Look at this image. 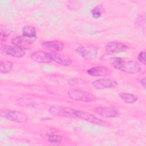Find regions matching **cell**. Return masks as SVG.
Returning <instances> with one entry per match:
<instances>
[{
  "label": "cell",
  "mask_w": 146,
  "mask_h": 146,
  "mask_svg": "<svg viewBox=\"0 0 146 146\" xmlns=\"http://www.w3.org/2000/svg\"><path fill=\"white\" fill-rule=\"evenodd\" d=\"M1 51L2 52L14 58H22L25 55V50L15 45L1 44Z\"/></svg>",
  "instance_id": "8992f818"
},
{
  "label": "cell",
  "mask_w": 146,
  "mask_h": 146,
  "mask_svg": "<svg viewBox=\"0 0 146 146\" xmlns=\"http://www.w3.org/2000/svg\"><path fill=\"white\" fill-rule=\"evenodd\" d=\"M120 98L125 102L127 103H134L137 101L138 98L136 95L126 92H121L119 94Z\"/></svg>",
  "instance_id": "ac0fdd59"
},
{
  "label": "cell",
  "mask_w": 146,
  "mask_h": 146,
  "mask_svg": "<svg viewBox=\"0 0 146 146\" xmlns=\"http://www.w3.org/2000/svg\"><path fill=\"white\" fill-rule=\"evenodd\" d=\"M103 12V7L98 5L93 7L91 10V14L93 18H98L101 17Z\"/></svg>",
  "instance_id": "d6986e66"
},
{
  "label": "cell",
  "mask_w": 146,
  "mask_h": 146,
  "mask_svg": "<svg viewBox=\"0 0 146 146\" xmlns=\"http://www.w3.org/2000/svg\"><path fill=\"white\" fill-rule=\"evenodd\" d=\"M138 60L143 64H145V52L144 51H141L137 57Z\"/></svg>",
  "instance_id": "7402d4cb"
},
{
  "label": "cell",
  "mask_w": 146,
  "mask_h": 146,
  "mask_svg": "<svg viewBox=\"0 0 146 146\" xmlns=\"http://www.w3.org/2000/svg\"><path fill=\"white\" fill-rule=\"evenodd\" d=\"M112 66L116 70L128 74H137L141 70L139 63L136 60H125L121 58H115L112 62Z\"/></svg>",
  "instance_id": "6da1fadb"
},
{
  "label": "cell",
  "mask_w": 146,
  "mask_h": 146,
  "mask_svg": "<svg viewBox=\"0 0 146 146\" xmlns=\"http://www.w3.org/2000/svg\"><path fill=\"white\" fill-rule=\"evenodd\" d=\"M13 63L8 60H1L0 62V71L1 73L7 74L11 71Z\"/></svg>",
  "instance_id": "e0dca14e"
},
{
  "label": "cell",
  "mask_w": 146,
  "mask_h": 146,
  "mask_svg": "<svg viewBox=\"0 0 146 146\" xmlns=\"http://www.w3.org/2000/svg\"><path fill=\"white\" fill-rule=\"evenodd\" d=\"M11 42L14 45L18 46L25 50L29 48L33 43V42L30 39L27 38L22 35L14 37L11 39Z\"/></svg>",
  "instance_id": "4fadbf2b"
},
{
  "label": "cell",
  "mask_w": 146,
  "mask_h": 146,
  "mask_svg": "<svg viewBox=\"0 0 146 146\" xmlns=\"http://www.w3.org/2000/svg\"><path fill=\"white\" fill-rule=\"evenodd\" d=\"M140 83L141 84V86L143 87H145V78H144L143 79H141V82H140Z\"/></svg>",
  "instance_id": "603a6c76"
},
{
  "label": "cell",
  "mask_w": 146,
  "mask_h": 146,
  "mask_svg": "<svg viewBox=\"0 0 146 146\" xmlns=\"http://www.w3.org/2000/svg\"><path fill=\"white\" fill-rule=\"evenodd\" d=\"M1 115L9 120L18 123H25L28 119L25 113L15 110H1Z\"/></svg>",
  "instance_id": "277c9868"
},
{
  "label": "cell",
  "mask_w": 146,
  "mask_h": 146,
  "mask_svg": "<svg viewBox=\"0 0 146 146\" xmlns=\"http://www.w3.org/2000/svg\"><path fill=\"white\" fill-rule=\"evenodd\" d=\"M117 84L116 81L110 78H100L94 80L92 83V87L98 90H103L115 87Z\"/></svg>",
  "instance_id": "9c48e42d"
},
{
  "label": "cell",
  "mask_w": 146,
  "mask_h": 146,
  "mask_svg": "<svg viewBox=\"0 0 146 146\" xmlns=\"http://www.w3.org/2000/svg\"><path fill=\"white\" fill-rule=\"evenodd\" d=\"M74 117L102 127H108L110 124L108 121L100 119L94 115L86 111L75 110Z\"/></svg>",
  "instance_id": "7a4b0ae2"
},
{
  "label": "cell",
  "mask_w": 146,
  "mask_h": 146,
  "mask_svg": "<svg viewBox=\"0 0 146 146\" xmlns=\"http://www.w3.org/2000/svg\"><path fill=\"white\" fill-rule=\"evenodd\" d=\"M42 47L52 53H57L63 49L64 44L59 40H47L42 42Z\"/></svg>",
  "instance_id": "7c38bea8"
},
{
  "label": "cell",
  "mask_w": 146,
  "mask_h": 146,
  "mask_svg": "<svg viewBox=\"0 0 146 146\" xmlns=\"http://www.w3.org/2000/svg\"><path fill=\"white\" fill-rule=\"evenodd\" d=\"M127 48V45L117 41L109 42L106 45V50L108 54L121 52L125 51Z\"/></svg>",
  "instance_id": "30bf717a"
},
{
  "label": "cell",
  "mask_w": 146,
  "mask_h": 146,
  "mask_svg": "<svg viewBox=\"0 0 146 146\" xmlns=\"http://www.w3.org/2000/svg\"><path fill=\"white\" fill-rule=\"evenodd\" d=\"M31 58L35 62L39 63H49L52 62L50 52L42 50L34 51L31 54Z\"/></svg>",
  "instance_id": "8fae6325"
},
{
  "label": "cell",
  "mask_w": 146,
  "mask_h": 146,
  "mask_svg": "<svg viewBox=\"0 0 146 146\" xmlns=\"http://www.w3.org/2000/svg\"><path fill=\"white\" fill-rule=\"evenodd\" d=\"M22 35L27 38L33 39L36 38V31L34 26L30 25H25L22 27Z\"/></svg>",
  "instance_id": "2e32d148"
},
{
  "label": "cell",
  "mask_w": 146,
  "mask_h": 146,
  "mask_svg": "<svg viewBox=\"0 0 146 146\" xmlns=\"http://www.w3.org/2000/svg\"><path fill=\"white\" fill-rule=\"evenodd\" d=\"M76 52L80 56L88 60H94L98 55L97 48L91 45L80 46L76 49Z\"/></svg>",
  "instance_id": "5b68a950"
},
{
  "label": "cell",
  "mask_w": 146,
  "mask_h": 146,
  "mask_svg": "<svg viewBox=\"0 0 146 146\" xmlns=\"http://www.w3.org/2000/svg\"><path fill=\"white\" fill-rule=\"evenodd\" d=\"M50 114L54 116H60L64 117H74L75 110L69 107H51L49 110Z\"/></svg>",
  "instance_id": "ba28073f"
},
{
  "label": "cell",
  "mask_w": 146,
  "mask_h": 146,
  "mask_svg": "<svg viewBox=\"0 0 146 146\" xmlns=\"http://www.w3.org/2000/svg\"><path fill=\"white\" fill-rule=\"evenodd\" d=\"M95 112L103 117H116L119 115V110L115 107L99 106L95 108Z\"/></svg>",
  "instance_id": "52a82bcc"
},
{
  "label": "cell",
  "mask_w": 146,
  "mask_h": 146,
  "mask_svg": "<svg viewBox=\"0 0 146 146\" xmlns=\"http://www.w3.org/2000/svg\"><path fill=\"white\" fill-rule=\"evenodd\" d=\"M48 140L51 143H58L62 140V137L57 135H51L48 137Z\"/></svg>",
  "instance_id": "44dd1931"
},
{
  "label": "cell",
  "mask_w": 146,
  "mask_h": 146,
  "mask_svg": "<svg viewBox=\"0 0 146 146\" xmlns=\"http://www.w3.org/2000/svg\"><path fill=\"white\" fill-rule=\"evenodd\" d=\"M68 95L72 100L79 102H92L96 99L93 94L86 91L78 89L70 90L68 92Z\"/></svg>",
  "instance_id": "3957f363"
},
{
  "label": "cell",
  "mask_w": 146,
  "mask_h": 146,
  "mask_svg": "<svg viewBox=\"0 0 146 146\" xmlns=\"http://www.w3.org/2000/svg\"><path fill=\"white\" fill-rule=\"evenodd\" d=\"M50 54L52 62H55L59 65L68 66L72 63V59L66 55L59 54L58 53L50 52Z\"/></svg>",
  "instance_id": "5bb4252c"
},
{
  "label": "cell",
  "mask_w": 146,
  "mask_h": 146,
  "mask_svg": "<svg viewBox=\"0 0 146 146\" xmlns=\"http://www.w3.org/2000/svg\"><path fill=\"white\" fill-rule=\"evenodd\" d=\"M110 70L104 66H95L87 70V74L92 76H104L110 74Z\"/></svg>",
  "instance_id": "9a60e30c"
},
{
  "label": "cell",
  "mask_w": 146,
  "mask_h": 146,
  "mask_svg": "<svg viewBox=\"0 0 146 146\" xmlns=\"http://www.w3.org/2000/svg\"><path fill=\"white\" fill-rule=\"evenodd\" d=\"M19 103L21 106H30L34 107L35 105V103L34 100L30 99H25V98H21L18 100Z\"/></svg>",
  "instance_id": "ffe728a7"
}]
</instances>
